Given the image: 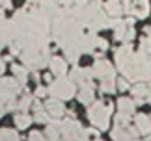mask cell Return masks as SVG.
I'll use <instances>...</instances> for the list:
<instances>
[{"mask_svg": "<svg viewBox=\"0 0 151 141\" xmlns=\"http://www.w3.org/2000/svg\"><path fill=\"white\" fill-rule=\"evenodd\" d=\"M112 113V106L110 104H103V102H95L88 111V117L91 121V125H95V128L99 130H106L108 128V117Z\"/></svg>", "mask_w": 151, "mask_h": 141, "instance_id": "1", "label": "cell"}, {"mask_svg": "<svg viewBox=\"0 0 151 141\" xmlns=\"http://www.w3.org/2000/svg\"><path fill=\"white\" fill-rule=\"evenodd\" d=\"M49 93H50V95H54L56 98H60V100H67V98H71L75 93H77V84H75L71 78L67 80V78L58 76V80L50 82Z\"/></svg>", "mask_w": 151, "mask_h": 141, "instance_id": "2", "label": "cell"}, {"mask_svg": "<svg viewBox=\"0 0 151 141\" xmlns=\"http://www.w3.org/2000/svg\"><path fill=\"white\" fill-rule=\"evenodd\" d=\"M19 91H21V84L17 78H2L0 80V98L4 102H8L13 97H17Z\"/></svg>", "mask_w": 151, "mask_h": 141, "instance_id": "3", "label": "cell"}, {"mask_svg": "<svg viewBox=\"0 0 151 141\" xmlns=\"http://www.w3.org/2000/svg\"><path fill=\"white\" fill-rule=\"evenodd\" d=\"M123 11L131 13L132 17H146L149 13V2L147 0H125Z\"/></svg>", "mask_w": 151, "mask_h": 141, "instance_id": "4", "label": "cell"}, {"mask_svg": "<svg viewBox=\"0 0 151 141\" xmlns=\"http://www.w3.org/2000/svg\"><path fill=\"white\" fill-rule=\"evenodd\" d=\"M45 110L50 113V117H54V119H60V117L65 113V108H63V104H62V100L60 98H50V100L45 104Z\"/></svg>", "mask_w": 151, "mask_h": 141, "instance_id": "5", "label": "cell"}, {"mask_svg": "<svg viewBox=\"0 0 151 141\" xmlns=\"http://www.w3.org/2000/svg\"><path fill=\"white\" fill-rule=\"evenodd\" d=\"M93 73L95 76H99V78H112L114 76V67L110 65L108 61H95V65H93Z\"/></svg>", "mask_w": 151, "mask_h": 141, "instance_id": "6", "label": "cell"}, {"mask_svg": "<svg viewBox=\"0 0 151 141\" xmlns=\"http://www.w3.org/2000/svg\"><path fill=\"white\" fill-rule=\"evenodd\" d=\"M77 95H78V100L82 104H91L93 102V85H91L90 82L88 84H82Z\"/></svg>", "mask_w": 151, "mask_h": 141, "instance_id": "7", "label": "cell"}, {"mask_svg": "<svg viewBox=\"0 0 151 141\" xmlns=\"http://www.w3.org/2000/svg\"><path fill=\"white\" fill-rule=\"evenodd\" d=\"M50 69H52V74L63 76L65 70H67V65H65V61H63L62 58H52L50 60Z\"/></svg>", "mask_w": 151, "mask_h": 141, "instance_id": "8", "label": "cell"}, {"mask_svg": "<svg viewBox=\"0 0 151 141\" xmlns=\"http://www.w3.org/2000/svg\"><path fill=\"white\" fill-rule=\"evenodd\" d=\"M104 9H106L108 15L118 17L121 11H123V4H121V0H108V2L104 4Z\"/></svg>", "mask_w": 151, "mask_h": 141, "instance_id": "9", "label": "cell"}, {"mask_svg": "<svg viewBox=\"0 0 151 141\" xmlns=\"http://www.w3.org/2000/svg\"><path fill=\"white\" fill-rule=\"evenodd\" d=\"M136 128H138V132L140 134H147L149 130H151V119L149 117H146V115H136Z\"/></svg>", "mask_w": 151, "mask_h": 141, "instance_id": "10", "label": "cell"}, {"mask_svg": "<svg viewBox=\"0 0 151 141\" xmlns=\"http://www.w3.org/2000/svg\"><path fill=\"white\" fill-rule=\"evenodd\" d=\"M119 113L123 115H132V111H134V102H131L129 98H119Z\"/></svg>", "mask_w": 151, "mask_h": 141, "instance_id": "11", "label": "cell"}, {"mask_svg": "<svg viewBox=\"0 0 151 141\" xmlns=\"http://www.w3.org/2000/svg\"><path fill=\"white\" fill-rule=\"evenodd\" d=\"M11 70H13V74H15V78L19 80V84L22 85L26 82V76H28V69L26 67H21V65H13L11 67Z\"/></svg>", "mask_w": 151, "mask_h": 141, "instance_id": "12", "label": "cell"}, {"mask_svg": "<svg viewBox=\"0 0 151 141\" xmlns=\"http://www.w3.org/2000/svg\"><path fill=\"white\" fill-rule=\"evenodd\" d=\"M15 125H17V128L24 130V128H28L32 125V119L26 113H19V115H15Z\"/></svg>", "mask_w": 151, "mask_h": 141, "instance_id": "13", "label": "cell"}, {"mask_svg": "<svg viewBox=\"0 0 151 141\" xmlns=\"http://www.w3.org/2000/svg\"><path fill=\"white\" fill-rule=\"evenodd\" d=\"M114 89H116V80H112V78H103V82H101V91L112 93Z\"/></svg>", "mask_w": 151, "mask_h": 141, "instance_id": "14", "label": "cell"}, {"mask_svg": "<svg viewBox=\"0 0 151 141\" xmlns=\"http://www.w3.org/2000/svg\"><path fill=\"white\" fill-rule=\"evenodd\" d=\"M30 106H32V97H22L21 100H19V110L22 111V113H26L28 110H30Z\"/></svg>", "mask_w": 151, "mask_h": 141, "instance_id": "15", "label": "cell"}, {"mask_svg": "<svg viewBox=\"0 0 151 141\" xmlns=\"http://www.w3.org/2000/svg\"><path fill=\"white\" fill-rule=\"evenodd\" d=\"M28 141H49V137L45 136V134H41V132H32Z\"/></svg>", "mask_w": 151, "mask_h": 141, "instance_id": "16", "label": "cell"}, {"mask_svg": "<svg viewBox=\"0 0 151 141\" xmlns=\"http://www.w3.org/2000/svg\"><path fill=\"white\" fill-rule=\"evenodd\" d=\"M146 91H147L146 89V84H138V85L132 87V95H136V97H142Z\"/></svg>", "mask_w": 151, "mask_h": 141, "instance_id": "17", "label": "cell"}, {"mask_svg": "<svg viewBox=\"0 0 151 141\" xmlns=\"http://www.w3.org/2000/svg\"><path fill=\"white\" fill-rule=\"evenodd\" d=\"M142 50L144 52H151V39L147 37V35L142 39Z\"/></svg>", "mask_w": 151, "mask_h": 141, "instance_id": "18", "label": "cell"}, {"mask_svg": "<svg viewBox=\"0 0 151 141\" xmlns=\"http://www.w3.org/2000/svg\"><path fill=\"white\" fill-rule=\"evenodd\" d=\"M95 46H97V48H101V50H106V48H108V43H106L103 37H97V39H95Z\"/></svg>", "mask_w": 151, "mask_h": 141, "instance_id": "19", "label": "cell"}, {"mask_svg": "<svg viewBox=\"0 0 151 141\" xmlns=\"http://www.w3.org/2000/svg\"><path fill=\"white\" fill-rule=\"evenodd\" d=\"M47 91H49V89H45V87H41V85H39L37 89H36V97H37V98H43V97H47Z\"/></svg>", "mask_w": 151, "mask_h": 141, "instance_id": "20", "label": "cell"}, {"mask_svg": "<svg viewBox=\"0 0 151 141\" xmlns=\"http://www.w3.org/2000/svg\"><path fill=\"white\" fill-rule=\"evenodd\" d=\"M118 87H119V89H127V87H129V84H127L125 80H118Z\"/></svg>", "mask_w": 151, "mask_h": 141, "instance_id": "21", "label": "cell"}, {"mask_svg": "<svg viewBox=\"0 0 151 141\" xmlns=\"http://www.w3.org/2000/svg\"><path fill=\"white\" fill-rule=\"evenodd\" d=\"M6 110H8V108H6V102L2 100V98H0V117L4 115V111H6Z\"/></svg>", "mask_w": 151, "mask_h": 141, "instance_id": "22", "label": "cell"}, {"mask_svg": "<svg viewBox=\"0 0 151 141\" xmlns=\"http://www.w3.org/2000/svg\"><path fill=\"white\" fill-rule=\"evenodd\" d=\"M56 2L60 4V6H69V4L73 2V0H56Z\"/></svg>", "mask_w": 151, "mask_h": 141, "instance_id": "23", "label": "cell"}, {"mask_svg": "<svg viewBox=\"0 0 151 141\" xmlns=\"http://www.w3.org/2000/svg\"><path fill=\"white\" fill-rule=\"evenodd\" d=\"M2 4H4V8H11V0H2Z\"/></svg>", "mask_w": 151, "mask_h": 141, "instance_id": "24", "label": "cell"}, {"mask_svg": "<svg viewBox=\"0 0 151 141\" xmlns=\"http://www.w3.org/2000/svg\"><path fill=\"white\" fill-rule=\"evenodd\" d=\"M73 2L77 4V6H82V4H86V0H73Z\"/></svg>", "mask_w": 151, "mask_h": 141, "instance_id": "25", "label": "cell"}, {"mask_svg": "<svg viewBox=\"0 0 151 141\" xmlns=\"http://www.w3.org/2000/svg\"><path fill=\"white\" fill-rule=\"evenodd\" d=\"M4 69H6V67H4V61H2V60H0V74H2V73H4Z\"/></svg>", "mask_w": 151, "mask_h": 141, "instance_id": "26", "label": "cell"}, {"mask_svg": "<svg viewBox=\"0 0 151 141\" xmlns=\"http://www.w3.org/2000/svg\"><path fill=\"white\" fill-rule=\"evenodd\" d=\"M147 37L151 39V28H147Z\"/></svg>", "mask_w": 151, "mask_h": 141, "instance_id": "27", "label": "cell"}, {"mask_svg": "<svg viewBox=\"0 0 151 141\" xmlns=\"http://www.w3.org/2000/svg\"><path fill=\"white\" fill-rule=\"evenodd\" d=\"M147 141H151V136H149V139H147Z\"/></svg>", "mask_w": 151, "mask_h": 141, "instance_id": "28", "label": "cell"}, {"mask_svg": "<svg viewBox=\"0 0 151 141\" xmlns=\"http://www.w3.org/2000/svg\"><path fill=\"white\" fill-rule=\"evenodd\" d=\"M95 141H101V139H95Z\"/></svg>", "mask_w": 151, "mask_h": 141, "instance_id": "29", "label": "cell"}, {"mask_svg": "<svg viewBox=\"0 0 151 141\" xmlns=\"http://www.w3.org/2000/svg\"><path fill=\"white\" fill-rule=\"evenodd\" d=\"M149 102H151V97H149Z\"/></svg>", "mask_w": 151, "mask_h": 141, "instance_id": "30", "label": "cell"}]
</instances>
